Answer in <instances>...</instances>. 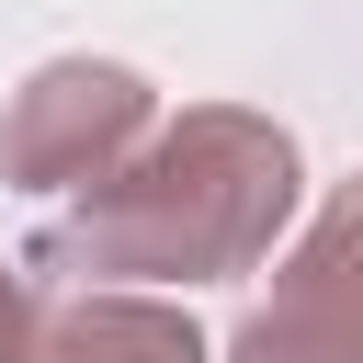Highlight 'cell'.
Wrapping results in <instances>:
<instances>
[{
	"instance_id": "1",
	"label": "cell",
	"mask_w": 363,
	"mask_h": 363,
	"mask_svg": "<svg viewBox=\"0 0 363 363\" xmlns=\"http://www.w3.org/2000/svg\"><path fill=\"white\" fill-rule=\"evenodd\" d=\"M295 216V136L261 113H182L147 159L79 182V204L34 238L57 284H216L272 250Z\"/></svg>"
},
{
	"instance_id": "2",
	"label": "cell",
	"mask_w": 363,
	"mask_h": 363,
	"mask_svg": "<svg viewBox=\"0 0 363 363\" xmlns=\"http://www.w3.org/2000/svg\"><path fill=\"white\" fill-rule=\"evenodd\" d=\"M136 136H147V79L113 57H57L0 113V170L23 193H68V182H102Z\"/></svg>"
},
{
	"instance_id": "3",
	"label": "cell",
	"mask_w": 363,
	"mask_h": 363,
	"mask_svg": "<svg viewBox=\"0 0 363 363\" xmlns=\"http://www.w3.org/2000/svg\"><path fill=\"white\" fill-rule=\"evenodd\" d=\"M227 363H363V182L329 193V216L306 227V250L284 261L272 306L238 329Z\"/></svg>"
},
{
	"instance_id": "4",
	"label": "cell",
	"mask_w": 363,
	"mask_h": 363,
	"mask_svg": "<svg viewBox=\"0 0 363 363\" xmlns=\"http://www.w3.org/2000/svg\"><path fill=\"white\" fill-rule=\"evenodd\" d=\"M34 363H204L182 306H136V295H79L68 318L34 329Z\"/></svg>"
},
{
	"instance_id": "5",
	"label": "cell",
	"mask_w": 363,
	"mask_h": 363,
	"mask_svg": "<svg viewBox=\"0 0 363 363\" xmlns=\"http://www.w3.org/2000/svg\"><path fill=\"white\" fill-rule=\"evenodd\" d=\"M0 363H34V295L11 261H0Z\"/></svg>"
}]
</instances>
